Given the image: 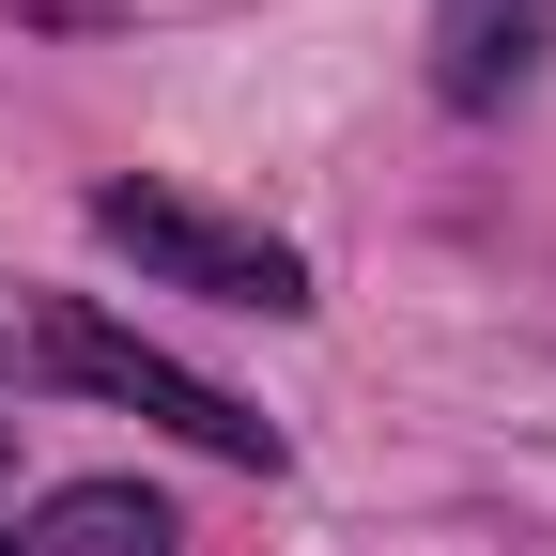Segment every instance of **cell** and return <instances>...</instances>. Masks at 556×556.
<instances>
[{
  "label": "cell",
  "instance_id": "cell-2",
  "mask_svg": "<svg viewBox=\"0 0 556 556\" xmlns=\"http://www.w3.org/2000/svg\"><path fill=\"white\" fill-rule=\"evenodd\" d=\"M47 371L62 387H93V402H124V417H170L186 448H217V464H278V433L217 387V371H186V356H155L139 325H109V309H47Z\"/></svg>",
  "mask_w": 556,
  "mask_h": 556
},
{
  "label": "cell",
  "instance_id": "cell-4",
  "mask_svg": "<svg viewBox=\"0 0 556 556\" xmlns=\"http://www.w3.org/2000/svg\"><path fill=\"white\" fill-rule=\"evenodd\" d=\"M541 16H556V0H448V93H510L526 78V47H541Z\"/></svg>",
  "mask_w": 556,
  "mask_h": 556
},
{
  "label": "cell",
  "instance_id": "cell-5",
  "mask_svg": "<svg viewBox=\"0 0 556 556\" xmlns=\"http://www.w3.org/2000/svg\"><path fill=\"white\" fill-rule=\"evenodd\" d=\"M0 556H16V541H0Z\"/></svg>",
  "mask_w": 556,
  "mask_h": 556
},
{
  "label": "cell",
  "instance_id": "cell-3",
  "mask_svg": "<svg viewBox=\"0 0 556 556\" xmlns=\"http://www.w3.org/2000/svg\"><path fill=\"white\" fill-rule=\"evenodd\" d=\"M16 556H170V510H155V495H124V479H78V495H62Z\"/></svg>",
  "mask_w": 556,
  "mask_h": 556
},
{
  "label": "cell",
  "instance_id": "cell-1",
  "mask_svg": "<svg viewBox=\"0 0 556 556\" xmlns=\"http://www.w3.org/2000/svg\"><path fill=\"white\" fill-rule=\"evenodd\" d=\"M93 232L124 263H155L170 294H217V309H309V263L278 248L263 217H217L186 186H93Z\"/></svg>",
  "mask_w": 556,
  "mask_h": 556
}]
</instances>
